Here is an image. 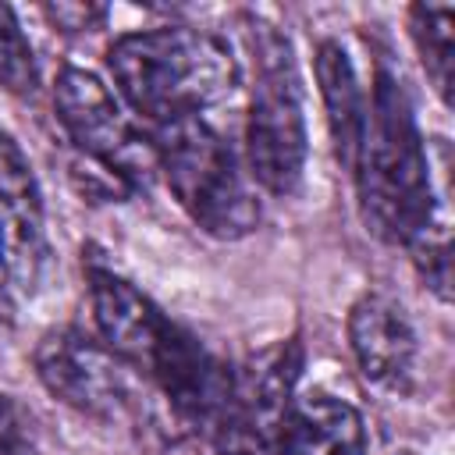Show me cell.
<instances>
[{"instance_id": "cell-19", "label": "cell", "mask_w": 455, "mask_h": 455, "mask_svg": "<svg viewBox=\"0 0 455 455\" xmlns=\"http://www.w3.org/2000/svg\"><path fill=\"white\" fill-rule=\"evenodd\" d=\"M395 455H412V451H395Z\"/></svg>"}, {"instance_id": "cell-15", "label": "cell", "mask_w": 455, "mask_h": 455, "mask_svg": "<svg viewBox=\"0 0 455 455\" xmlns=\"http://www.w3.org/2000/svg\"><path fill=\"white\" fill-rule=\"evenodd\" d=\"M405 249L412 252V263H416L419 277L427 281V288H430L441 302H448V295H451V235H448V210L441 206V210L427 220V228H423Z\"/></svg>"}, {"instance_id": "cell-2", "label": "cell", "mask_w": 455, "mask_h": 455, "mask_svg": "<svg viewBox=\"0 0 455 455\" xmlns=\"http://www.w3.org/2000/svg\"><path fill=\"white\" fill-rule=\"evenodd\" d=\"M107 68L121 100L156 128L220 107L242 82L231 43L192 25L124 32L110 43Z\"/></svg>"}, {"instance_id": "cell-4", "label": "cell", "mask_w": 455, "mask_h": 455, "mask_svg": "<svg viewBox=\"0 0 455 455\" xmlns=\"http://www.w3.org/2000/svg\"><path fill=\"white\" fill-rule=\"evenodd\" d=\"M153 149L167 188L206 235L231 242L259 224L256 181L245 156L206 114L160 124Z\"/></svg>"}, {"instance_id": "cell-14", "label": "cell", "mask_w": 455, "mask_h": 455, "mask_svg": "<svg viewBox=\"0 0 455 455\" xmlns=\"http://www.w3.org/2000/svg\"><path fill=\"white\" fill-rule=\"evenodd\" d=\"M0 89L14 96H32L39 89V60L36 50L18 25L14 7L0 4Z\"/></svg>"}, {"instance_id": "cell-18", "label": "cell", "mask_w": 455, "mask_h": 455, "mask_svg": "<svg viewBox=\"0 0 455 455\" xmlns=\"http://www.w3.org/2000/svg\"><path fill=\"white\" fill-rule=\"evenodd\" d=\"M11 320H14V295H11V284L0 270V327H11Z\"/></svg>"}, {"instance_id": "cell-7", "label": "cell", "mask_w": 455, "mask_h": 455, "mask_svg": "<svg viewBox=\"0 0 455 455\" xmlns=\"http://www.w3.org/2000/svg\"><path fill=\"white\" fill-rule=\"evenodd\" d=\"M302 373V341L284 338L245 355L210 423L217 455H281L284 423Z\"/></svg>"}, {"instance_id": "cell-12", "label": "cell", "mask_w": 455, "mask_h": 455, "mask_svg": "<svg viewBox=\"0 0 455 455\" xmlns=\"http://www.w3.org/2000/svg\"><path fill=\"white\" fill-rule=\"evenodd\" d=\"M316 82H320V96L327 107V128L334 139V153L341 167L352 171L363 124H366V92L359 85L348 50L338 39H323L316 46Z\"/></svg>"}, {"instance_id": "cell-5", "label": "cell", "mask_w": 455, "mask_h": 455, "mask_svg": "<svg viewBox=\"0 0 455 455\" xmlns=\"http://www.w3.org/2000/svg\"><path fill=\"white\" fill-rule=\"evenodd\" d=\"M32 363L43 387L75 412L107 427L160 430L153 398H146V380L100 338L78 327L46 331L32 352Z\"/></svg>"}, {"instance_id": "cell-6", "label": "cell", "mask_w": 455, "mask_h": 455, "mask_svg": "<svg viewBox=\"0 0 455 455\" xmlns=\"http://www.w3.org/2000/svg\"><path fill=\"white\" fill-rule=\"evenodd\" d=\"M53 110L64 135L96 171L110 174L128 192L149 185L156 174L153 139L100 75L64 64L53 78Z\"/></svg>"}, {"instance_id": "cell-9", "label": "cell", "mask_w": 455, "mask_h": 455, "mask_svg": "<svg viewBox=\"0 0 455 455\" xmlns=\"http://www.w3.org/2000/svg\"><path fill=\"white\" fill-rule=\"evenodd\" d=\"M89 302L100 341L146 380L174 320L128 277L100 263H89Z\"/></svg>"}, {"instance_id": "cell-13", "label": "cell", "mask_w": 455, "mask_h": 455, "mask_svg": "<svg viewBox=\"0 0 455 455\" xmlns=\"http://www.w3.org/2000/svg\"><path fill=\"white\" fill-rule=\"evenodd\" d=\"M409 32L419 50V60L441 92L451 103V75H455V7L451 4H412Z\"/></svg>"}, {"instance_id": "cell-10", "label": "cell", "mask_w": 455, "mask_h": 455, "mask_svg": "<svg viewBox=\"0 0 455 455\" xmlns=\"http://www.w3.org/2000/svg\"><path fill=\"white\" fill-rule=\"evenodd\" d=\"M348 345L359 363V373L384 387L405 391L416 373L419 338L405 306L387 291H366L348 309Z\"/></svg>"}, {"instance_id": "cell-8", "label": "cell", "mask_w": 455, "mask_h": 455, "mask_svg": "<svg viewBox=\"0 0 455 455\" xmlns=\"http://www.w3.org/2000/svg\"><path fill=\"white\" fill-rule=\"evenodd\" d=\"M0 270L11 291L36 295L50 270L43 192L21 146L0 132Z\"/></svg>"}, {"instance_id": "cell-11", "label": "cell", "mask_w": 455, "mask_h": 455, "mask_svg": "<svg viewBox=\"0 0 455 455\" xmlns=\"http://www.w3.org/2000/svg\"><path fill=\"white\" fill-rule=\"evenodd\" d=\"M281 455H366V423L363 412L327 391L295 395Z\"/></svg>"}, {"instance_id": "cell-16", "label": "cell", "mask_w": 455, "mask_h": 455, "mask_svg": "<svg viewBox=\"0 0 455 455\" xmlns=\"http://www.w3.org/2000/svg\"><path fill=\"white\" fill-rule=\"evenodd\" d=\"M43 14L60 32H92L107 18V7H96V4H50V7H43Z\"/></svg>"}, {"instance_id": "cell-3", "label": "cell", "mask_w": 455, "mask_h": 455, "mask_svg": "<svg viewBox=\"0 0 455 455\" xmlns=\"http://www.w3.org/2000/svg\"><path fill=\"white\" fill-rule=\"evenodd\" d=\"M242 39L249 53L245 167L270 196H291L306 171V103L291 39L267 18L245 14Z\"/></svg>"}, {"instance_id": "cell-1", "label": "cell", "mask_w": 455, "mask_h": 455, "mask_svg": "<svg viewBox=\"0 0 455 455\" xmlns=\"http://www.w3.org/2000/svg\"><path fill=\"white\" fill-rule=\"evenodd\" d=\"M352 178L366 228L391 245H409L444 206L434 192L430 156L409 89L384 60H377L373 71Z\"/></svg>"}, {"instance_id": "cell-17", "label": "cell", "mask_w": 455, "mask_h": 455, "mask_svg": "<svg viewBox=\"0 0 455 455\" xmlns=\"http://www.w3.org/2000/svg\"><path fill=\"white\" fill-rule=\"evenodd\" d=\"M25 448V427L18 409L11 405L7 395H0V455H21Z\"/></svg>"}]
</instances>
